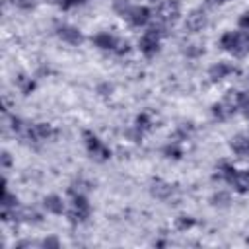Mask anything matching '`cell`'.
Segmentation results:
<instances>
[{
	"label": "cell",
	"mask_w": 249,
	"mask_h": 249,
	"mask_svg": "<svg viewBox=\"0 0 249 249\" xmlns=\"http://www.w3.org/2000/svg\"><path fill=\"white\" fill-rule=\"evenodd\" d=\"M220 47L233 56H245L249 53V35L245 31H226L220 39Z\"/></svg>",
	"instance_id": "cell-1"
},
{
	"label": "cell",
	"mask_w": 249,
	"mask_h": 249,
	"mask_svg": "<svg viewBox=\"0 0 249 249\" xmlns=\"http://www.w3.org/2000/svg\"><path fill=\"white\" fill-rule=\"evenodd\" d=\"M239 95H241V91H228V93L224 95V99H220L218 103L212 105L214 117L220 119V121H226V119H230L235 111H239Z\"/></svg>",
	"instance_id": "cell-2"
},
{
	"label": "cell",
	"mask_w": 249,
	"mask_h": 249,
	"mask_svg": "<svg viewBox=\"0 0 249 249\" xmlns=\"http://www.w3.org/2000/svg\"><path fill=\"white\" fill-rule=\"evenodd\" d=\"M220 175H222V179L228 181L237 193H247V191H249V169H247V171H237L235 167L224 163Z\"/></svg>",
	"instance_id": "cell-3"
},
{
	"label": "cell",
	"mask_w": 249,
	"mask_h": 249,
	"mask_svg": "<svg viewBox=\"0 0 249 249\" xmlns=\"http://www.w3.org/2000/svg\"><path fill=\"white\" fill-rule=\"evenodd\" d=\"M179 16H181V4L177 0H165V2H161L160 8H158V12H156V19L163 27H169V25L177 23Z\"/></svg>",
	"instance_id": "cell-4"
},
{
	"label": "cell",
	"mask_w": 249,
	"mask_h": 249,
	"mask_svg": "<svg viewBox=\"0 0 249 249\" xmlns=\"http://www.w3.org/2000/svg\"><path fill=\"white\" fill-rule=\"evenodd\" d=\"M91 41H93L95 47H99V49H103V51H113V53H117V54H124V53L128 51V43L117 39V37L111 35V33H97V35L91 37Z\"/></svg>",
	"instance_id": "cell-5"
},
{
	"label": "cell",
	"mask_w": 249,
	"mask_h": 249,
	"mask_svg": "<svg viewBox=\"0 0 249 249\" xmlns=\"http://www.w3.org/2000/svg\"><path fill=\"white\" fill-rule=\"evenodd\" d=\"M161 29L160 27H150L148 31H144V35L140 37V51L144 53V56L152 58L158 51H160V39H161Z\"/></svg>",
	"instance_id": "cell-6"
},
{
	"label": "cell",
	"mask_w": 249,
	"mask_h": 249,
	"mask_svg": "<svg viewBox=\"0 0 249 249\" xmlns=\"http://www.w3.org/2000/svg\"><path fill=\"white\" fill-rule=\"evenodd\" d=\"M84 140H86V148H88V152H89V156H91L93 160L105 161V160L111 158V150H109L93 132L84 130Z\"/></svg>",
	"instance_id": "cell-7"
},
{
	"label": "cell",
	"mask_w": 249,
	"mask_h": 249,
	"mask_svg": "<svg viewBox=\"0 0 249 249\" xmlns=\"http://www.w3.org/2000/svg\"><path fill=\"white\" fill-rule=\"evenodd\" d=\"M89 212H91V206L88 202V198L84 195H74L72 198V206L68 210V218L72 224H82L89 218Z\"/></svg>",
	"instance_id": "cell-8"
},
{
	"label": "cell",
	"mask_w": 249,
	"mask_h": 249,
	"mask_svg": "<svg viewBox=\"0 0 249 249\" xmlns=\"http://www.w3.org/2000/svg\"><path fill=\"white\" fill-rule=\"evenodd\" d=\"M54 136H56V128H53L47 123H37V124H31L27 128V138L31 142H45V140H51Z\"/></svg>",
	"instance_id": "cell-9"
},
{
	"label": "cell",
	"mask_w": 249,
	"mask_h": 249,
	"mask_svg": "<svg viewBox=\"0 0 249 249\" xmlns=\"http://www.w3.org/2000/svg\"><path fill=\"white\" fill-rule=\"evenodd\" d=\"M56 35H58L64 43H68V45H80V43L84 41L82 31H80L78 27H74V25H66V23H62V25L56 27Z\"/></svg>",
	"instance_id": "cell-10"
},
{
	"label": "cell",
	"mask_w": 249,
	"mask_h": 249,
	"mask_svg": "<svg viewBox=\"0 0 249 249\" xmlns=\"http://www.w3.org/2000/svg\"><path fill=\"white\" fill-rule=\"evenodd\" d=\"M124 18L130 21V25L134 27H140V25H146L148 19H150V10L146 6H130L128 12L124 14Z\"/></svg>",
	"instance_id": "cell-11"
},
{
	"label": "cell",
	"mask_w": 249,
	"mask_h": 249,
	"mask_svg": "<svg viewBox=\"0 0 249 249\" xmlns=\"http://www.w3.org/2000/svg\"><path fill=\"white\" fill-rule=\"evenodd\" d=\"M204 25H206V16H204L202 10H193V12L187 16V19H185V27H187L189 31H193V33L200 31Z\"/></svg>",
	"instance_id": "cell-12"
},
{
	"label": "cell",
	"mask_w": 249,
	"mask_h": 249,
	"mask_svg": "<svg viewBox=\"0 0 249 249\" xmlns=\"http://www.w3.org/2000/svg\"><path fill=\"white\" fill-rule=\"evenodd\" d=\"M233 72H237L233 64H228V62H218V64L210 66L208 76H210V80H212V82H220V80H224L226 76H230V74H233Z\"/></svg>",
	"instance_id": "cell-13"
},
{
	"label": "cell",
	"mask_w": 249,
	"mask_h": 249,
	"mask_svg": "<svg viewBox=\"0 0 249 249\" xmlns=\"http://www.w3.org/2000/svg\"><path fill=\"white\" fill-rule=\"evenodd\" d=\"M230 148L239 156V158H249V134H237L231 138Z\"/></svg>",
	"instance_id": "cell-14"
},
{
	"label": "cell",
	"mask_w": 249,
	"mask_h": 249,
	"mask_svg": "<svg viewBox=\"0 0 249 249\" xmlns=\"http://www.w3.org/2000/svg\"><path fill=\"white\" fill-rule=\"evenodd\" d=\"M43 204H45V208H47L49 212H53V214H62V210H64V204H62V198H60V196H56V195H51V196H45V200H43Z\"/></svg>",
	"instance_id": "cell-15"
},
{
	"label": "cell",
	"mask_w": 249,
	"mask_h": 249,
	"mask_svg": "<svg viewBox=\"0 0 249 249\" xmlns=\"http://www.w3.org/2000/svg\"><path fill=\"white\" fill-rule=\"evenodd\" d=\"M171 191H173V189H171V185L161 183V181H156V183H154V189H152V193H154L156 196H160V198H165Z\"/></svg>",
	"instance_id": "cell-16"
},
{
	"label": "cell",
	"mask_w": 249,
	"mask_h": 249,
	"mask_svg": "<svg viewBox=\"0 0 249 249\" xmlns=\"http://www.w3.org/2000/svg\"><path fill=\"white\" fill-rule=\"evenodd\" d=\"M239 111L245 119H249V93H245V91H241V95H239Z\"/></svg>",
	"instance_id": "cell-17"
},
{
	"label": "cell",
	"mask_w": 249,
	"mask_h": 249,
	"mask_svg": "<svg viewBox=\"0 0 249 249\" xmlns=\"http://www.w3.org/2000/svg\"><path fill=\"white\" fill-rule=\"evenodd\" d=\"M16 8H21V10H31V8H35V4H37V0H10Z\"/></svg>",
	"instance_id": "cell-18"
},
{
	"label": "cell",
	"mask_w": 249,
	"mask_h": 249,
	"mask_svg": "<svg viewBox=\"0 0 249 249\" xmlns=\"http://www.w3.org/2000/svg\"><path fill=\"white\" fill-rule=\"evenodd\" d=\"M18 82H19V86H21V91H23V93H29V91L33 89V82H31V80H25V76H19V80H18Z\"/></svg>",
	"instance_id": "cell-19"
},
{
	"label": "cell",
	"mask_w": 249,
	"mask_h": 249,
	"mask_svg": "<svg viewBox=\"0 0 249 249\" xmlns=\"http://www.w3.org/2000/svg\"><path fill=\"white\" fill-rule=\"evenodd\" d=\"M62 10H68V8H72V6H78V4H82V0H54Z\"/></svg>",
	"instance_id": "cell-20"
},
{
	"label": "cell",
	"mask_w": 249,
	"mask_h": 249,
	"mask_svg": "<svg viewBox=\"0 0 249 249\" xmlns=\"http://www.w3.org/2000/svg\"><path fill=\"white\" fill-rule=\"evenodd\" d=\"M239 27L249 35V12H245V14L239 18Z\"/></svg>",
	"instance_id": "cell-21"
},
{
	"label": "cell",
	"mask_w": 249,
	"mask_h": 249,
	"mask_svg": "<svg viewBox=\"0 0 249 249\" xmlns=\"http://www.w3.org/2000/svg\"><path fill=\"white\" fill-rule=\"evenodd\" d=\"M43 247H54V249H56V247H58V241H56L54 237H49V239L43 241Z\"/></svg>",
	"instance_id": "cell-22"
},
{
	"label": "cell",
	"mask_w": 249,
	"mask_h": 249,
	"mask_svg": "<svg viewBox=\"0 0 249 249\" xmlns=\"http://www.w3.org/2000/svg\"><path fill=\"white\" fill-rule=\"evenodd\" d=\"M2 163H4V167H8V165H10V154H8V152H4V154H2Z\"/></svg>",
	"instance_id": "cell-23"
},
{
	"label": "cell",
	"mask_w": 249,
	"mask_h": 249,
	"mask_svg": "<svg viewBox=\"0 0 249 249\" xmlns=\"http://www.w3.org/2000/svg\"><path fill=\"white\" fill-rule=\"evenodd\" d=\"M210 2H212V4H224L226 0H210Z\"/></svg>",
	"instance_id": "cell-24"
}]
</instances>
